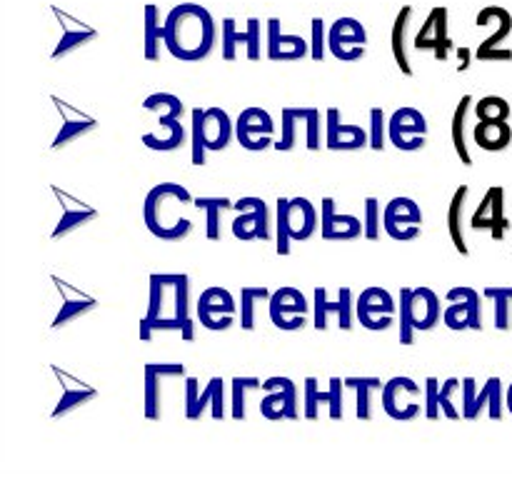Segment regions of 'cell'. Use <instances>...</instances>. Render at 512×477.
Masks as SVG:
<instances>
[{
  "label": "cell",
  "mask_w": 512,
  "mask_h": 477,
  "mask_svg": "<svg viewBox=\"0 0 512 477\" xmlns=\"http://www.w3.org/2000/svg\"><path fill=\"white\" fill-rule=\"evenodd\" d=\"M475 110V98L473 95H463V98L458 100V105H455V113H453V120H450V140H453V150L455 155H458L460 163L465 165V168H470L473 165V155H470V148H468V115Z\"/></svg>",
  "instance_id": "obj_34"
},
{
  "label": "cell",
  "mask_w": 512,
  "mask_h": 477,
  "mask_svg": "<svg viewBox=\"0 0 512 477\" xmlns=\"http://www.w3.org/2000/svg\"><path fill=\"white\" fill-rule=\"evenodd\" d=\"M270 290L263 288V285H245L243 290H240V328L245 330V333H253L255 330V320H258V308L260 303H268L270 300Z\"/></svg>",
  "instance_id": "obj_40"
},
{
  "label": "cell",
  "mask_w": 512,
  "mask_h": 477,
  "mask_svg": "<svg viewBox=\"0 0 512 477\" xmlns=\"http://www.w3.org/2000/svg\"><path fill=\"white\" fill-rule=\"evenodd\" d=\"M365 48H368V33L360 20L340 18L330 25L328 50L333 58L343 60V63H358L363 60Z\"/></svg>",
  "instance_id": "obj_22"
},
{
  "label": "cell",
  "mask_w": 512,
  "mask_h": 477,
  "mask_svg": "<svg viewBox=\"0 0 512 477\" xmlns=\"http://www.w3.org/2000/svg\"><path fill=\"white\" fill-rule=\"evenodd\" d=\"M160 45H165V28L160 25L158 10L153 5L145 8V58L160 60Z\"/></svg>",
  "instance_id": "obj_44"
},
{
  "label": "cell",
  "mask_w": 512,
  "mask_h": 477,
  "mask_svg": "<svg viewBox=\"0 0 512 477\" xmlns=\"http://www.w3.org/2000/svg\"><path fill=\"white\" fill-rule=\"evenodd\" d=\"M463 388V380L448 378L443 385H440V408H443V415L448 420H463V410L455 405V395Z\"/></svg>",
  "instance_id": "obj_49"
},
{
  "label": "cell",
  "mask_w": 512,
  "mask_h": 477,
  "mask_svg": "<svg viewBox=\"0 0 512 477\" xmlns=\"http://www.w3.org/2000/svg\"><path fill=\"white\" fill-rule=\"evenodd\" d=\"M93 38H95V30L88 28V25L78 23L75 28H70V25L65 23V33H63V38H60L58 48L53 50V60L65 58V55H70L75 48H80V45H85L88 40H93Z\"/></svg>",
  "instance_id": "obj_45"
},
{
  "label": "cell",
  "mask_w": 512,
  "mask_h": 477,
  "mask_svg": "<svg viewBox=\"0 0 512 477\" xmlns=\"http://www.w3.org/2000/svg\"><path fill=\"white\" fill-rule=\"evenodd\" d=\"M255 390H263L260 378H233L230 383V418L243 423L248 418V395Z\"/></svg>",
  "instance_id": "obj_42"
},
{
  "label": "cell",
  "mask_w": 512,
  "mask_h": 477,
  "mask_svg": "<svg viewBox=\"0 0 512 477\" xmlns=\"http://www.w3.org/2000/svg\"><path fill=\"white\" fill-rule=\"evenodd\" d=\"M470 228L473 230H488L490 238L495 243L505 240V233L510 228V220L505 215V188L503 185H493L485 190L483 200H480L478 210L470 218Z\"/></svg>",
  "instance_id": "obj_24"
},
{
  "label": "cell",
  "mask_w": 512,
  "mask_h": 477,
  "mask_svg": "<svg viewBox=\"0 0 512 477\" xmlns=\"http://www.w3.org/2000/svg\"><path fill=\"white\" fill-rule=\"evenodd\" d=\"M415 48L433 50L435 58H438L440 63L448 60L450 48H453V43H450L448 38V10L435 8L433 13H430L428 23H425L423 30L415 35Z\"/></svg>",
  "instance_id": "obj_32"
},
{
  "label": "cell",
  "mask_w": 512,
  "mask_h": 477,
  "mask_svg": "<svg viewBox=\"0 0 512 477\" xmlns=\"http://www.w3.org/2000/svg\"><path fill=\"white\" fill-rule=\"evenodd\" d=\"M363 228H365V235H363L365 240H380V233H385L383 210H380L378 198H365Z\"/></svg>",
  "instance_id": "obj_47"
},
{
  "label": "cell",
  "mask_w": 512,
  "mask_h": 477,
  "mask_svg": "<svg viewBox=\"0 0 512 477\" xmlns=\"http://www.w3.org/2000/svg\"><path fill=\"white\" fill-rule=\"evenodd\" d=\"M325 148L333 153H355L370 148V135L363 125L343 123L338 108L325 110Z\"/></svg>",
  "instance_id": "obj_26"
},
{
  "label": "cell",
  "mask_w": 512,
  "mask_h": 477,
  "mask_svg": "<svg viewBox=\"0 0 512 477\" xmlns=\"http://www.w3.org/2000/svg\"><path fill=\"white\" fill-rule=\"evenodd\" d=\"M395 303L393 295L380 285H370L355 298V318L370 333H385L395 325Z\"/></svg>",
  "instance_id": "obj_15"
},
{
  "label": "cell",
  "mask_w": 512,
  "mask_h": 477,
  "mask_svg": "<svg viewBox=\"0 0 512 477\" xmlns=\"http://www.w3.org/2000/svg\"><path fill=\"white\" fill-rule=\"evenodd\" d=\"M428 118L418 108H398L388 118V140L403 153H415L423 150L428 143Z\"/></svg>",
  "instance_id": "obj_20"
},
{
  "label": "cell",
  "mask_w": 512,
  "mask_h": 477,
  "mask_svg": "<svg viewBox=\"0 0 512 477\" xmlns=\"http://www.w3.org/2000/svg\"><path fill=\"white\" fill-rule=\"evenodd\" d=\"M320 123H325V120L320 118L318 108H283V113H280V140H275L273 148L278 153H290L303 138L305 148L310 153H318Z\"/></svg>",
  "instance_id": "obj_8"
},
{
  "label": "cell",
  "mask_w": 512,
  "mask_h": 477,
  "mask_svg": "<svg viewBox=\"0 0 512 477\" xmlns=\"http://www.w3.org/2000/svg\"><path fill=\"white\" fill-rule=\"evenodd\" d=\"M443 303L433 288H400V343L413 345L415 333H430L443 320Z\"/></svg>",
  "instance_id": "obj_7"
},
{
  "label": "cell",
  "mask_w": 512,
  "mask_h": 477,
  "mask_svg": "<svg viewBox=\"0 0 512 477\" xmlns=\"http://www.w3.org/2000/svg\"><path fill=\"white\" fill-rule=\"evenodd\" d=\"M505 405H508V413L512 415V383L508 385V390H505Z\"/></svg>",
  "instance_id": "obj_54"
},
{
  "label": "cell",
  "mask_w": 512,
  "mask_h": 477,
  "mask_svg": "<svg viewBox=\"0 0 512 477\" xmlns=\"http://www.w3.org/2000/svg\"><path fill=\"white\" fill-rule=\"evenodd\" d=\"M410 15H413V8H403L400 10L398 20L393 25V40H390V48H393V58L398 63L400 73L413 78V63H410L408 48H405V38H408V25H410Z\"/></svg>",
  "instance_id": "obj_39"
},
{
  "label": "cell",
  "mask_w": 512,
  "mask_h": 477,
  "mask_svg": "<svg viewBox=\"0 0 512 477\" xmlns=\"http://www.w3.org/2000/svg\"><path fill=\"white\" fill-rule=\"evenodd\" d=\"M188 273H150L148 310L140 320V340L150 343L155 333H180V340L193 343L195 320L190 315Z\"/></svg>",
  "instance_id": "obj_1"
},
{
  "label": "cell",
  "mask_w": 512,
  "mask_h": 477,
  "mask_svg": "<svg viewBox=\"0 0 512 477\" xmlns=\"http://www.w3.org/2000/svg\"><path fill=\"white\" fill-rule=\"evenodd\" d=\"M345 378H330V403H328V415L330 420H343L345 418V403H343V395H345Z\"/></svg>",
  "instance_id": "obj_50"
},
{
  "label": "cell",
  "mask_w": 512,
  "mask_h": 477,
  "mask_svg": "<svg viewBox=\"0 0 512 477\" xmlns=\"http://www.w3.org/2000/svg\"><path fill=\"white\" fill-rule=\"evenodd\" d=\"M318 208L308 198H278L275 205V253L290 255L293 243H305L318 233Z\"/></svg>",
  "instance_id": "obj_6"
},
{
  "label": "cell",
  "mask_w": 512,
  "mask_h": 477,
  "mask_svg": "<svg viewBox=\"0 0 512 477\" xmlns=\"http://www.w3.org/2000/svg\"><path fill=\"white\" fill-rule=\"evenodd\" d=\"M235 140V120H230L228 110L218 108H193L190 110V163L203 168L208 163V153H220Z\"/></svg>",
  "instance_id": "obj_4"
},
{
  "label": "cell",
  "mask_w": 512,
  "mask_h": 477,
  "mask_svg": "<svg viewBox=\"0 0 512 477\" xmlns=\"http://www.w3.org/2000/svg\"><path fill=\"white\" fill-rule=\"evenodd\" d=\"M345 385L348 390L355 393V413H358V420L368 423L373 420L375 408H373V398L378 393H383V380L380 378H345Z\"/></svg>",
  "instance_id": "obj_37"
},
{
  "label": "cell",
  "mask_w": 512,
  "mask_h": 477,
  "mask_svg": "<svg viewBox=\"0 0 512 477\" xmlns=\"http://www.w3.org/2000/svg\"><path fill=\"white\" fill-rule=\"evenodd\" d=\"M380 405H383V413L395 423H413L425 410V388H420L408 375H395L383 385Z\"/></svg>",
  "instance_id": "obj_10"
},
{
  "label": "cell",
  "mask_w": 512,
  "mask_h": 477,
  "mask_svg": "<svg viewBox=\"0 0 512 477\" xmlns=\"http://www.w3.org/2000/svg\"><path fill=\"white\" fill-rule=\"evenodd\" d=\"M235 220L230 225L235 240L243 243H265L273 238V220H270V208L263 198L258 195H245V198L235 200L233 205Z\"/></svg>",
  "instance_id": "obj_11"
},
{
  "label": "cell",
  "mask_w": 512,
  "mask_h": 477,
  "mask_svg": "<svg viewBox=\"0 0 512 477\" xmlns=\"http://www.w3.org/2000/svg\"><path fill=\"white\" fill-rule=\"evenodd\" d=\"M50 103H53V108L58 110V118H60V128H58V133H55L53 143H50V148L53 150L65 148V145H70L73 140H78V138H83V135H90L93 130H98L100 120H95L93 115H88L85 110L70 105L68 100L58 98V95H50Z\"/></svg>",
  "instance_id": "obj_25"
},
{
  "label": "cell",
  "mask_w": 512,
  "mask_h": 477,
  "mask_svg": "<svg viewBox=\"0 0 512 477\" xmlns=\"http://www.w3.org/2000/svg\"><path fill=\"white\" fill-rule=\"evenodd\" d=\"M368 135H370V148L383 153L385 145H388V118H385V110L380 108V105L370 108Z\"/></svg>",
  "instance_id": "obj_48"
},
{
  "label": "cell",
  "mask_w": 512,
  "mask_h": 477,
  "mask_svg": "<svg viewBox=\"0 0 512 477\" xmlns=\"http://www.w3.org/2000/svg\"><path fill=\"white\" fill-rule=\"evenodd\" d=\"M383 225L388 238L398 243H413L423 233V208L413 198L398 195L383 208Z\"/></svg>",
  "instance_id": "obj_19"
},
{
  "label": "cell",
  "mask_w": 512,
  "mask_h": 477,
  "mask_svg": "<svg viewBox=\"0 0 512 477\" xmlns=\"http://www.w3.org/2000/svg\"><path fill=\"white\" fill-rule=\"evenodd\" d=\"M143 110H150V113L158 115L160 133H143V145L145 148L155 150V153H175L185 145L188 140V133H185L183 125V113L185 105L183 100L175 93H150L148 98L143 100Z\"/></svg>",
  "instance_id": "obj_5"
},
{
  "label": "cell",
  "mask_w": 512,
  "mask_h": 477,
  "mask_svg": "<svg viewBox=\"0 0 512 477\" xmlns=\"http://www.w3.org/2000/svg\"><path fill=\"white\" fill-rule=\"evenodd\" d=\"M470 195V185H460L458 190L453 193L448 205V235L453 240V248L458 250L463 258H468L470 248L468 240H465V230H463V213H465V203H468Z\"/></svg>",
  "instance_id": "obj_36"
},
{
  "label": "cell",
  "mask_w": 512,
  "mask_h": 477,
  "mask_svg": "<svg viewBox=\"0 0 512 477\" xmlns=\"http://www.w3.org/2000/svg\"><path fill=\"white\" fill-rule=\"evenodd\" d=\"M53 375L58 378V385H60V400L58 405L53 408V413H50V418L53 420H60L65 418V415L75 413L78 408H83V405H88L90 400L98 398V388H93L90 383H85V380H80L78 375L68 373V370L58 368V365H53Z\"/></svg>",
  "instance_id": "obj_30"
},
{
  "label": "cell",
  "mask_w": 512,
  "mask_h": 477,
  "mask_svg": "<svg viewBox=\"0 0 512 477\" xmlns=\"http://www.w3.org/2000/svg\"><path fill=\"white\" fill-rule=\"evenodd\" d=\"M460 65H458V70L460 73H465V70L470 68V50L468 48H460Z\"/></svg>",
  "instance_id": "obj_53"
},
{
  "label": "cell",
  "mask_w": 512,
  "mask_h": 477,
  "mask_svg": "<svg viewBox=\"0 0 512 477\" xmlns=\"http://www.w3.org/2000/svg\"><path fill=\"white\" fill-rule=\"evenodd\" d=\"M235 313H238V303H235L233 293L228 288H220V285L205 288L195 303L198 323L210 333H225V330L233 328Z\"/></svg>",
  "instance_id": "obj_16"
},
{
  "label": "cell",
  "mask_w": 512,
  "mask_h": 477,
  "mask_svg": "<svg viewBox=\"0 0 512 477\" xmlns=\"http://www.w3.org/2000/svg\"><path fill=\"white\" fill-rule=\"evenodd\" d=\"M50 280H53L55 290H58V295H60V308H58V313H55L53 323H50V328L53 330L65 328V325H70L73 320H78V318H83V315L98 310V305H100L98 298L88 295L85 290L75 288V285H70L68 280L58 278V275H50Z\"/></svg>",
  "instance_id": "obj_28"
},
{
  "label": "cell",
  "mask_w": 512,
  "mask_h": 477,
  "mask_svg": "<svg viewBox=\"0 0 512 477\" xmlns=\"http://www.w3.org/2000/svg\"><path fill=\"white\" fill-rule=\"evenodd\" d=\"M310 53V43L300 35H290L280 30L278 20L268 23V58L278 60V63H293V60H303Z\"/></svg>",
  "instance_id": "obj_33"
},
{
  "label": "cell",
  "mask_w": 512,
  "mask_h": 477,
  "mask_svg": "<svg viewBox=\"0 0 512 477\" xmlns=\"http://www.w3.org/2000/svg\"><path fill=\"white\" fill-rule=\"evenodd\" d=\"M230 410V400L225 398L223 378H210L200 388L198 378L185 380V418L200 420L205 413H210L213 420H225Z\"/></svg>",
  "instance_id": "obj_12"
},
{
  "label": "cell",
  "mask_w": 512,
  "mask_h": 477,
  "mask_svg": "<svg viewBox=\"0 0 512 477\" xmlns=\"http://www.w3.org/2000/svg\"><path fill=\"white\" fill-rule=\"evenodd\" d=\"M510 113V103L503 95H485V98L475 100V115H478V120H508Z\"/></svg>",
  "instance_id": "obj_46"
},
{
  "label": "cell",
  "mask_w": 512,
  "mask_h": 477,
  "mask_svg": "<svg viewBox=\"0 0 512 477\" xmlns=\"http://www.w3.org/2000/svg\"><path fill=\"white\" fill-rule=\"evenodd\" d=\"M235 200L230 198H195L193 200V208L200 210V213L205 215V238L208 240H220L223 238V223H220V218H223L225 210H233Z\"/></svg>",
  "instance_id": "obj_38"
},
{
  "label": "cell",
  "mask_w": 512,
  "mask_h": 477,
  "mask_svg": "<svg viewBox=\"0 0 512 477\" xmlns=\"http://www.w3.org/2000/svg\"><path fill=\"white\" fill-rule=\"evenodd\" d=\"M50 190H53V195L58 198V205H60V220L53 228V233H50V240L68 238V235H73L75 230L83 228V225H88L90 220L98 218V208L88 205L85 200L75 198V195L68 193V190L58 188V185H53Z\"/></svg>",
  "instance_id": "obj_29"
},
{
  "label": "cell",
  "mask_w": 512,
  "mask_h": 477,
  "mask_svg": "<svg viewBox=\"0 0 512 477\" xmlns=\"http://www.w3.org/2000/svg\"><path fill=\"white\" fill-rule=\"evenodd\" d=\"M273 133V115L265 108H258V105L240 110V115L235 118V140L240 143V148L250 150V153H260V150L273 148Z\"/></svg>",
  "instance_id": "obj_21"
},
{
  "label": "cell",
  "mask_w": 512,
  "mask_h": 477,
  "mask_svg": "<svg viewBox=\"0 0 512 477\" xmlns=\"http://www.w3.org/2000/svg\"><path fill=\"white\" fill-rule=\"evenodd\" d=\"M193 193L185 185L163 180L153 185L143 200V223L158 240L165 243H180L190 238L195 230V223L183 215V208L193 205Z\"/></svg>",
  "instance_id": "obj_3"
},
{
  "label": "cell",
  "mask_w": 512,
  "mask_h": 477,
  "mask_svg": "<svg viewBox=\"0 0 512 477\" xmlns=\"http://www.w3.org/2000/svg\"><path fill=\"white\" fill-rule=\"evenodd\" d=\"M505 385L500 378H488L483 388H478L475 378H463V388H460V410H463V420H478L480 415H488L490 420L500 423L503 415L508 413L505 405Z\"/></svg>",
  "instance_id": "obj_9"
},
{
  "label": "cell",
  "mask_w": 512,
  "mask_h": 477,
  "mask_svg": "<svg viewBox=\"0 0 512 477\" xmlns=\"http://www.w3.org/2000/svg\"><path fill=\"white\" fill-rule=\"evenodd\" d=\"M365 235L363 220L353 213H340L333 198L320 200V238L328 243H350Z\"/></svg>",
  "instance_id": "obj_27"
},
{
  "label": "cell",
  "mask_w": 512,
  "mask_h": 477,
  "mask_svg": "<svg viewBox=\"0 0 512 477\" xmlns=\"http://www.w3.org/2000/svg\"><path fill=\"white\" fill-rule=\"evenodd\" d=\"M483 298H480L478 290L468 288V285L450 288L445 293L448 305L443 310V323L455 333H463V330L478 333V330H483Z\"/></svg>",
  "instance_id": "obj_14"
},
{
  "label": "cell",
  "mask_w": 512,
  "mask_h": 477,
  "mask_svg": "<svg viewBox=\"0 0 512 477\" xmlns=\"http://www.w3.org/2000/svg\"><path fill=\"white\" fill-rule=\"evenodd\" d=\"M220 40H223V48H220L223 60L238 58V48H245L248 60H260V53H263V50H260V25L255 18H250L248 28H245L243 33L235 28L233 18H225L223 28H220Z\"/></svg>",
  "instance_id": "obj_31"
},
{
  "label": "cell",
  "mask_w": 512,
  "mask_h": 477,
  "mask_svg": "<svg viewBox=\"0 0 512 477\" xmlns=\"http://www.w3.org/2000/svg\"><path fill=\"white\" fill-rule=\"evenodd\" d=\"M330 320L338 323L343 333H350L355 328V298L348 285L338 288V300L328 298V288L318 285L313 293V325L315 330L325 333L330 328Z\"/></svg>",
  "instance_id": "obj_13"
},
{
  "label": "cell",
  "mask_w": 512,
  "mask_h": 477,
  "mask_svg": "<svg viewBox=\"0 0 512 477\" xmlns=\"http://www.w3.org/2000/svg\"><path fill=\"white\" fill-rule=\"evenodd\" d=\"M485 300H493V325L500 333H508L512 328V285L500 288H485Z\"/></svg>",
  "instance_id": "obj_41"
},
{
  "label": "cell",
  "mask_w": 512,
  "mask_h": 477,
  "mask_svg": "<svg viewBox=\"0 0 512 477\" xmlns=\"http://www.w3.org/2000/svg\"><path fill=\"white\" fill-rule=\"evenodd\" d=\"M473 140L478 148L488 150V153H500L512 143V128L508 120H478Z\"/></svg>",
  "instance_id": "obj_35"
},
{
  "label": "cell",
  "mask_w": 512,
  "mask_h": 477,
  "mask_svg": "<svg viewBox=\"0 0 512 477\" xmlns=\"http://www.w3.org/2000/svg\"><path fill=\"white\" fill-rule=\"evenodd\" d=\"M330 403V390H320L318 378H305L303 383V418L305 420H318L320 410L328 408Z\"/></svg>",
  "instance_id": "obj_43"
},
{
  "label": "cell",
  "mask_w": 512,
  "mask_h": 477,
  "mask_svg": "<svg viewBox=\"0 0 512 477\" xmlns=\"http://www.w3.org/2000/svg\"><path fill=\"white\" fill-rule=\"evenodd\" d=\"M183 363H145L143 368V413L158 423L163 420V383L170 378H183Z\"/></svg>",
  "instance_id": "obj_23"
},
{
  "label": "cell",
  "mask_w": 512,
  "mask_h": 477,
  "mask_svg": "<svg viewBox=\"0 0 512 477\" xmlns=\"http://www.w3.org/2000/svg\"><path fill=\"white\" fill-rule=\"evenodd\" d=\"M425 410L423 415L428 420H440L443 408H440V380L438 378H425Z\"/></svg>",
  "instance_id": "obj_51"
},
{
  "label": "cell",
  "mask_w": 512,
  "mask_h": 477,
  "mask_svg": "<svg viewBox=\"0 0 512 477\" xmlns=\"http://www.w3.org/2000/svg\"><path fill=\"white\" fill-rule=\"evenodd\" d=\"M165 48L173 58L183 63H200L208 58L218 40L215 20L203 5L183 3L175 5L163 23Z\"/></svg>",
  "instance_id": "obj_2"
},
{
  "label": "cell",
  "mask_w": 512,
  "mask_h": 477,
  "mask_svg": "<svg viewBox=\"0 0 512 477\" xmlns=\"http://www.w3.org/2000/svg\"><path fill=\"white\" fill-rule=\"evenodd\" d=\"M325 48H328V35H325L323 20L315 18L313 20V40H310V55H313V60L323 63Z\"/></svg>",
  "instance_id": "obj_52"
},
{
  "label": "cell",
  "mask_w": 512,
  "mask_h": 477,
  "mask_svg": "<svg viewBox=\"0 0 512 477\" xmlns=\"http://www.w3.org/2000/svg\"><path fill=\"white\" fill-rule=\"evenodd\" d=\"M308 313H310L308 298L303 295V290L293 288V285L278 288L268 300L270 323H273L278 330H285V333L303 330L305 325H308Z\"/></svg>",
  "instance_id": "obj_18"
},
{
  "label": "cell",
  "mask_w": 512,
  "mask_h": 477,
  "mask_svg": "<svg viewBox=\"0 0 512 477\" xmlns=\"http://www.w3.org/2000/svg\"><path fill=\"white\" fill-rule=\"evenodd\" d=\"M260 415L270 423H280V420H298L300 405H298V385L285 375H273V378L263 380V400H260Z\"/></svg>",
  "instance_id": "obj_17"
}]
</instances>
